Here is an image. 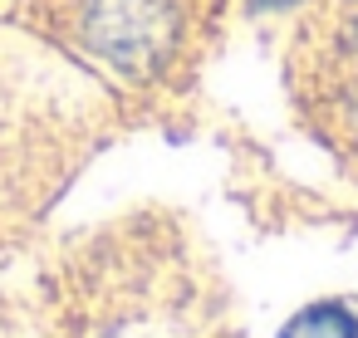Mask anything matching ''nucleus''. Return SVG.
Wrapping results in <instances>:
<instances>
[{"mask_svg": "<svg viewBox=\"0 0 358 338\" xmlns=\"http://www.w3.org/2000/svg\"><path fill=\"white\" fill-rule=\"evenodd\" d=\"M280 338H358V318L338 304H319V309L294 314Z\"/></svg>", "mask_w": 358, "mask_h": 338, "instance_id": "2", "label": "nucleus"}, {"mask_svg": "<svg viewBox=\"0 0 358 338\" xmlns=\"http://www.w3.org/2000/svg\"><path fill=\"white\" fill-rule=\"evenodd\" d=\"M177 35L167 0H89L84 45L123 74H148Z\"/></svg>", "mask_w": 358, "mask_h": 338, "instance_id": "1", "label": "nucleus"}, {"mask_svg": "<svg viewBox=\"0 0 358 338\" xmlns=\"http://www.w3.org/2000/svg\"><path fill=\"white\" fill-rule=\"evenodd\" d=\"M260 6H294V0H260Z\"/></svg>", "mask_w": 358, "mask_h": 338, "instance_id": "3", "label": "nucleus"}]
</instances>
